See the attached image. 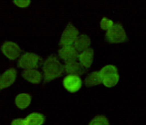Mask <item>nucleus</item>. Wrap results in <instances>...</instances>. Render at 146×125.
Masks as SVG:
<instances>
[{"label": "nucleus", "mask_w": 146, "mask_h": 125, "mask_svg": "<svg viewBox=\"0 0 146 125\" xmlns=\"http://www.w3.org/2000/svg\"><path fill=\"white\" fill-rule=\"evenodd\" d=\"M43 71H44V83H49L63 75V73H65V65L60 62L55 55H51L43 63Z\"/></svg>", "instance_id": "obj_1"}, {"label": "nucleus", "mask_w": 146, "mask_h": 125, "mask_svg": "<svg viewBox=\"0 0 146 125\" xmlns=\"http://www.w3.org/2000/svg\"><path fill=\"white\" fill-rule=\"evenodd\" d=\"M106 41L110 44H121L128 41V37L121 24L114 23L110 30L106 31Z\"/></svg>", "instance_id": "obj_2"}, {"label": "nucleus", "mask_w": 146, "mask_h": 125, "mask_svg": "<svg viewBox=\"0 0 146 125\" xmlns=\"http://www.w3.org/2000/svg\"><path fill=\"white\" fill-rule=\"evenodd\" d=\"M43 60L40 56L33 53H25L18 61V67L21 69H36L42 63Z\"/></svg>", "instance_id": "obj_3"}, {"label": "nucleus", "mask_w": 146, "mask_h": 125, "mask_svg": "<svg viewBox=\"0 0 146 125\" xmlns=\"http://www.w3.org/2000/svg\"><path fill=\"white\" fill-rule=\"evenodd\" d=\"M79 30L73 25V24L69 23L64 30L63 34H62L61 40H60V46H73L75 41L79 37Z\"/></svg>", "instance_id": "obj_4"}, {"label": "nucleus", "mask_w": 146, "mask_h": 125, "mask_svg": "<svg viewBox=\"0 0 146 125\" xmlns=\"http://www.w3.org/2000/svg\"><path fill=\"white\" fill-rule=\"evenodd\" d=\"M63 85L69 93H77L82 89L83 85V81H82L81 77L77 75H68L67 77L64 79Z\"/></svg>", "instance_id": "obj_5"}, {"label": "nucleus", "mask_w": 146, "mask_h": 125, "mask_svg": "<svg viewBox=\"0 0 146 125\" xmlns=\"http://www.w3.org/2000/svg\"><path fill=\"white\" fill-rule=\"evenodd\" d=\"M1 51L4 56L7 57L9 60H15L21 56V49L16 43L6 41L1 47Z\"/></svg>", "instance_id": "obj_6"}, {"label": "nucleus", "mask_w": 146, "mask_h": 125, "mask_svg": "<svg viewBox=\"0 0 146 125\" xmlns=\"http://www.w3.org/2000/svg\"><path fill=\"white\" fill-rule=\"evenodd\" d=\"M80 52L75 48V46H64L62 47L58 52V56L60 59L65 63L71 62V61L79 60Z\"/></svg>", "instance_id": "obj_7"}, {"label": "nucleus", "mask_w": 146, "mask_h": 125, "mask_svg": "<svg viewBox=\"0 0 146 125\" xmlns=\"http://www.w3.org/2000/svg\"><path fill=\"white\" fill-rule=\"evenodd\" d=\"M87 67H85L80 62L77 60L71 61V62L65 63V73L67 75H83L86 73H88Z\"/></svg>", "instance_id": "obj_8"}, {"label": "nucleus", "mask_w": 146, "mask_h": 125, "mask_svg": "<svg viewBox=\"0 0 146 125\" xmlns=\"http://www.w3.org/2000/svg\"><path fill=\"white\" fill-rule=\"evenodd\" d=\"M16 77H17V71L13 67L8 69L6 71H4L3 75H0V91L7 89L10 85H13L14 81H16Z\"/></svg>", "instance_id": "obj_9"}, {"label": "nucleus", "mask_w": 146, "mask_h": 125, "mask_svg": "<svg viewBox=\"0 0 146 125\" xmlns=\"http://www.w3.org/2000/svg\"><path fill=\"white\" fill-rule=\"evenodd\" d=\"M94 49L88 48L87 50L83 51L80 53L79 55V62L82 63L85 67L90 69L94 62Z\"/></svg>", "instance_id": "obj_10"}, {"label": "nucleus", "mask_w": 146, "mask_h": 125, "mask_svg": "<svg viewBox=\"0 0 146 125\" xmlns=\"http://www.w3.org/2000/svg\"><path fill=\"white\" fill-rule=\"evenodd\" d=\"M22 77L32 83H40L42 81V73L35 69H25L22 73Z\"/></svg>", "instance_id": "obj_11"}, {"label": "nucleus", "mask_w": 146, "mask_h": 125, "mask_svg": "<svg viewBox=\"0 0 146 125\" xmlns=\"http://www.w3.org/2000/svg\"><path fill=\"white\" fill-rule=\"evenodd\" d=\"M102 75L100 73V71H92V73H88L87 77L84 81L86 87H96V85H100L102 83Z\"/></svg>", "instance_id": "obj_12"}, {"label": "nucleus", "mask_w": 146, "mask_h": 125, "mask_svg": "<svg viewBox=\"0 0 146 125\" xmlns=\"http://www.w3.org/2000/svg\"><path fill=\"white\" fill-rule=\"evenodd\" d=\"M90 43L92 42H90V37H88L87 34H82V35H79L77 40L74 43V46H75V48L81 53V52H83V51L90 48Z\"/></svg>", "instance_id": "obj_13"}, {"label": "nucleus", "mask_w": 146, "mask_h": 125, "mask_svg": "<svg viewBox=\"0 0 146 125\" xmlns=\"http://www.w3.org/2000/svg\"><path fill=\"white\" fill-rule=\"evenodd\" d=\"M31 95L28 93H20L16 96L15 98V103L16 106L20 109H25L31 103Z\"/></svg>", "instance_id": "obj_14"}, {"label": "nucleus", "mask_w": 146, "mask_h": 125, "mask_svg": "<svg viewBox=\"0 0 146 125\" xmlns=\"http://www.w3.org/2000/svg\"><path fill=\"white\" fill-rule=\"evenodd\" d=\"M26 125H42L46 120L45 115L41 113H31L25 118Z\"/></svg>", "instance_id": "obj_15"}, {"label": "nucleus", "mask_w": 146, "mask_h": 125, "mask_svg": "<svg viewBox=\"0 0 146 125\" xmlns=\"http://www.w3.org/2000/svg\"><path fill=\"white\" fill-rule=\"evenodd\" d=\"M119 81V75L117 73H112L104 77L102 79V85L106 87H113L118 83Z\"/></svg>", "instance_id": "obj_16"}, {"label": "nucleus", "mask_w": 146, "mask_h": 125, "mask_svg": "<svg viewBox=\"0 0 146 125\" xmlns=\"http://www.w3.org/2000/svg\"><path fill=\"white\" fill-rule=\"evenodd\" d=\"M90 125H110V120L104 115H98L92 119Z\"/></svg>", "instance_id": "obj_17"}, {"label": "nucleus", "mask_w": 146, "mask_h": 125, "mask_svg": "<svg viewBox=\"0 0 146 125\" xmlns=\"http://www.w3.org/2000/svg\"><path fill=\"white\" fill-rule=\"evenodd\" d=\"M100 73L102 75V77L108 75H112V73H118V69L113 65H106L100 69Z\"/></svg>", "instance_id": "obj_18"}, {"label": "nucleus", "mask_w": 146, "mask_h": 125, "mask_svg": "<svg viewBox=\"0 0 146 125\" xmlns=\"http://www.w3.org/2000/svg\"><path fill=\"white\" fill-rule=\"evenodd\" d=\"M113 21L110 19H108V18L106 17H104L102 19V21H100V28H102V30H104V31H108V30H110V28L113 26Z\"/></svg>", "instance_id": "obj_19"}, {"label": "nucleus", "mask_w": 146, "mask_h": 125, "mask_svg": "<svg viewBox=\"0 0 146 125\" xmlns=\"http://www.w3.org/2000/svg\"><path fill=\"white\" fill-rule=\"evenodd\" d=\"M14 4L20 8H26L30 5L31 0H13Z\"/></svg>", "instance_id": "obj_20"}, {"label": "nucleus", "mask_w": 146, "mask_h": 125, "mask_svg": "<svg viewBox=\"0 0 146 125\" xmlns=\"http://www.w3.org/2000/svg\"><path fill=\"white\" fill-rule=\"evenodd\" d=\"M12 125H26V120L25 118L22 119V118H18V119H14L11 122Z\"/></svg>", "instance_id": "obj_21"}]
</instances>
